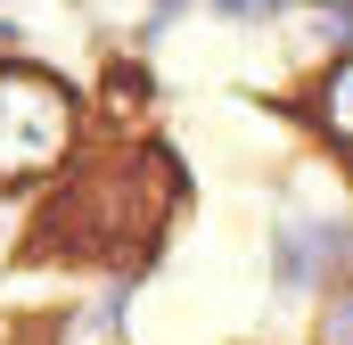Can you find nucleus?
<instances>
[{
  "label": "nucleus",
  "mask_w": 353,
  "mask_h": 345,
  "mask_svg": "<svg viewBox=\"0 0 353 345\" xmlns=\"http://www.w3.org/2000/svg\"><path fill=\"white\" fill-rule=\"evenodd\" d=\"M74 148V90L41 66H0V189L41 181Z\"/></svg>",
  "instance_id": "nucleus-1"
},
{
  "label": "nucleus",
  "mask_w": 353,
  "mask_h": 345,
  "mask_svg": "<svg viewBox=\"0 0 353 345\" xmlns=\"http://www.w3.org/2000/svg\"><path fill=\"white\" fill-rule=\"evenodd\" d=\"M321 124H329L337 157L353 165V58H345V66H329V83H321Z\"/></svg>",
  "instance_id": "nucleus-2"
},
{
  "label": "nucleus",
  "mask_w": 353,
  "mask_h": 345,
  "mask_svg": "<svg viewBox=\"0 0 353 345\" xmlns=\"http://www.w3.org/2000/svg\"><path fill=\"white\" fill-rule=\"evenodd\" d=\"M321 345H353V296L329 304V321H321Z\"/></svg>",
  "instance_id": "nucleus-3"
}]
</instances>
